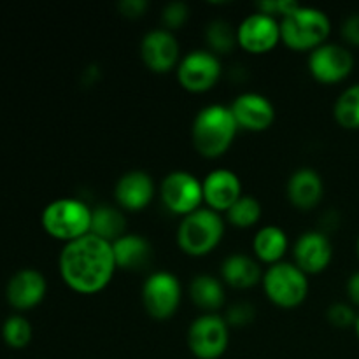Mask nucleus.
<instances>
[{
  "mask_svg": "<svg viewBox=\"0 0 359 359\" xmlns=\"http://www.w3.org/2000/svg\"><path fill=\"white\" fill-rule=\"evenodd\" d=\"M116 270L112 244L93 233L67 242L60 255L63 283L81 294H95L104 290Z\"/></svg>",
  "mask_w": 359,
  "mask_h": 359,
  "instance_id": "f257e3e1",
  "label": "nucleus"
},
{
  "mask_svg": "<svg viewBox=\"0 0 359 359\" xmlns=\"http://www.w3.org/2000/svg\"><path fill=\"white\" fill-rule=\"evenodd\" d=\"M238 126L230 107L219 104L200 109L193 119V146L202 156L217 158L231 146Z\"/></svg>",
  "mask_w": 359,
  "mask_h": 359,
  "instance_id": "f03ea898",
  "label": "nucleus"
},
{
  "mask_svg": "<svg viewBox=\"0 0 359 359\" xmlns=\"http://www.w3.org/2000/svg\"><path fill=\"white\" fill-rule=\"evenodd\" d=\"M280 41L297 51H314L328 39L332 23L325 11L298 6L280 18Z\"/></svg>",
  "mask_w": 359,
  "mask_h": 359,
  "instance_id": "7ed1b4c3",
  "label": "nucleus"
},
{
  "mask_svg": "<svg viewBox=\"0 0 359 359\" xmlns=\"http://www.w3.org/2000/svg\"><path fill=\"white\" fill-rule=\"evenodd\" d=\"M91 214L93 209L83 200L58 198L42 210V228L51 237L67 244L90 233Z\"/></svg>",
  "mask_w": 359,
  "mask_h": 359,
  "instance_id": "20e7f679",
  "label": "nucleus"
},
{
  "mask_svg": "<svg viewBox=\"0 0 359 359\" xmlns=\"http://www.w3.org/2000/svg\"><path fill=\"white\" fill-rule=\"evenodd\" d=\"M223 235V217L207 207L182 217L177 230V244L186 255L205 256L219 244Z\"/></svg>",
  "mask_w": 359,
  "mask_h": 359,
  "instance_id": "39448f33",
  "label": "nucleus"
},
{
  "mask_svg": "<svg viewBox=\"0 0 359 359\" xmlns=\"http://www.w3.org/2000/svg\"><path fill=\"white\" fill-rule=\"evenodd\" d=\"M263 290L270 302L283 309H293L304 304L309 294L307 273L294 263L279 262L270 265L263 276Z\"/></svg>",
  "mask_w": 359,
  "mask_h": 359,
  "instance_id": "423d86ee",
  "label": "nucleus"
},
{
  "mask_svg": "<svg viewBox=\"0 0 359 359\" xmlns=\"http://www.w3.org/2000/svg\"><path fill=\"white\" fill-rule=\"evenodd\" d=\"M230 340L228 323L217 314H203L188 328L189 351L198 359H217L224 354Z\"/></svg>",
  "mask_w": 359,
  "mask_h": 359,
  "instance_id": "0eeeda50",
  "label": "nucleus"
},
{
  "mask_svg": "<svg viewBox=\"0 0 359 359\" xmlns=\"http://www.w3.org/2000/svg\"><path fill=\"white\" fill-rule=\"evenodd\" d=\"M160 193L165 207L182 217L198 210L203 202L202 181L186 170L170 172L161 181Z\"/></svg>",
  "mask_w": 359,
  "mask_h": 359,
  "instance_id": "6e6552de",
  "label": "nucleus"
},
{
  "mask_svg": "<svg viewBox=\"0 0 359 359\" xmlns=\"http://www.w3.org/2000/svg\"><path fill=\"white\" fill-rule=\"evenodd\" d=\"M182 287L177 277L170 272H154L142 286V304L147 314L154 319H168L181 304Z\"/></svg>",
  "mask_w": 359,
  "mask_h": 359,
  "instance_id": "1a4fd4ad",
  "label": "nucleus"
},
{
  "mask_svg": "<svg viewBox=\"0 0 359 359\" xmlns=\"http://www.w3.org/2000/svg\"><path fill=\"white\" fill-rule=\"evenodd\" d=\"M221 77V62L212 51L196 49L188 53L177 65V79L184 90L202 93L210 90Z\"/></svg>",
  "mask_w": 359,
  "mask_h": 359,
  "instance_id": "9d476101",
  "label": "nucleus"
},
{
  "mask_svg": "<svg viewBox=\"0 0 359 359\" xmlns=\"http://www.w3.org/2000/svg\"><path fill=\"white\" fill-rule=\"evenodd\" d=\"M353 69L354 56L344 46L325 42L311 51V56H309V70L319 83H340L353 72Z\"/></svg>",
  "mask_w": 359,
  "mask_h": 359,
  "instance_id": "9b49d317",
  "label": "nucleus"
},
{
  "mask_svg": "<svg viewBox=\"0 0 359 359\" xmlns=\"http://www.w3.org/2000/svg\"><path fill=\"white\" fill-rule=\"evenodd\" d=\"M280 41V23L265 13L249 14L237 28V44L249 53H266Z\"/></svg>",
  "mask_w": 359,
  "mask_h": 359,
  "instance_id": "f8f14e48",
  "label": "nucleus"
},
{
  "mask_svg": "<svg viewBox=\"0 0 359 359\" xmlns=\"http://www.w3.org/2000/svg\"><path fill=\"white\" fill-rule=\"evenodd\" d=\"M179 42L167 28H156L144 35L140 42V56L147 69L163 74L179 65Z\"/></svg>",
  "mask_w": 359,
  "mask_h": 359,
  "instance_id": "ddd939ff",
  "label": "nucleus"
},
{
  "mask_svg": "<svg viewBox=\"0 0 359 359\" xmlns=\"http://www.w3.org/2000/svg\"><path fill=\"white\" fill-rule=\"evenodd\" d=\"M230 111L238 128L249 130V132H263L276 119V109L272 102L265 95L255 93V91L238 95L230 105Z\"/></svg>",
  "mask_w": 359,
  "mask_h": 359,
  "instance_id": "4468645a",
  "label": "nucleus"
},
{
  "mask_svg": "<svg viewBox=\"0 0 359 359\" xmlns=\"http://www.w3.org/2000/svg\"><path fill=\"white\" fill-rule=\"evenodd\" d=\"M294 265L305 273H319L332 263L333 245L321 231H305L294 244Z\"/></svg>",
  "mask_w": 359,
  "mask_h": 359,
  "instance_id": "2eb2a0df",
  "label": "nucleus"
},
{
  "mask_svg": "<svg viewBox=\"0 0 359 359\" xmlns=\"http://www.w3.org/2000/svg\"><path fill=\"white\" fill-rule=\"evenodd\" d=\"M203 202L216 212H226L242 196V182L235 172L217 168L202 181Z\"/></svg>",
  "mask_w": 359,
  "mask_h": 359,
  "instance_id": "dca6fc26",
  "label": "nucleus"
},
{
  "mask_svg": "<svg viewBox=\"0 0 359 359\" xmlns=\"http://www.w3.org/2000/svg\"><path fill=\"white\" fill-rule=\"evenodd\" d=\"M119 207L126 210H142L154 196V182L144 170H130L119 177L114 188Z\"/></svg>",
  "mask_w": 359,
  "mask_h": 359,
  "instance_id": "f3484780",
  "label": "nucleus"
},
{
  "mask_svg": "<svg viewBox=\"0 0 359 359\" xmlns=\"http://www.w3.org/2000/svg\"><path fill=\"white\" fill-rule=\"evenodd\" d=\"M46 279L37 270H21L7 286V300L18 311H28L42 302L46 294Z\"/></svg>",
  "mask_w": 359,
  "mask_h": 359,
  "instance_id": "a211bd4d",
  "label": "nucleus"
},
{
  "mask_svg": "<svg viewBox=\"0 0 359 359\" xmlns=\"http://www.w3.org/2000/svg\"><path fill=\"white\" fill-rule=\"evenodd\" d=\"M323 179L314 168H298L287 181V198L302 210L314 209L323 198Z\"/></svg>",
  "mask_w": 359,
  "mask_h": 359,
  "instance_id": "6ab92c4d",
  "label": "nucleus"
},
{
  "mask_svg": "<svg viewBox=\"0 0 359 359\" xmlns=\"http://www.w3.org/2000/svg\"><path fill=\"white\" fill-rule=\"evenodd\" d=\"M221 277L228 286L248 290L262 280V269H259V263L251 256L235 252L228 256L221 265Z\"/></svg>",
  "mask_w": 359,
  "mask_h": 359,
  "instance_id": "aec40b11",
  "label": "nucleus"
},
{
  "mask_svg": "<svg viewBox=\"0 0 359 359\" xmlns=\"http://www.w3.org/2000/svg\"><path fill=\"white\" fill-rule=\"evenodd\" d=\"M116 266L125 270H139L151 259V245L142 235L125 233L112 242Z\"/></svg>",
  "mask_w": 359,
  "mask_h": 359,
  "instance_id": "412c9836",
  "label": "nucleus"
},
{
  "mask_svg": "<svg viewBox=\"0 0 359 359\" xmlns=\"http://www.w3.org/2000/svg\"><path fill=\"white\" fill-rule=\"evenodd\" d=\"M252 249L259 262L276 265L287 251V235L284 233L283 228L266 224V226L259 228L258 233L255 235Z\"/></svg>",
  "mask_w": 359,
  "mask_h": 359,
  "instance_id": "4be33fe9",
  "label": "nucleus"
},
{
  "mask_svg": "<svg viewBox=\"0 0 359 359\" xmlns=\"http://www.w3.org/2000/svg\"><path fill=\"white\" fill-rule=\"evenodd\" d=\"M126 217L119 209L111 205H98L91 214V230L90 233L104 238L107 242H116L125 235Z\"/></svg>",
  "mask_w": 359,
  "mask_h": 359,
  "instance_id": "5701e85b",
  "label": "nucleus"
},
{
  "mask_svg": "<svg viewBox=\"0 0 359 359\" xmlns=\"http://www.w3.org/2000/svg\"><path fill=\"white\" fill-rule=\"evenodd\" d=\"M191 300L207 314H214L224 304V287L219 279L212 276H196L189 286Z\"/></svg>",
  "mask_w": 359,
  "mask_h": 359,
  "instance_id": "b1692460",
  "label": "nucleus"
},
{
  "mask_svg": "<svg viewBox=\"0 0 359 359\" xmlns=\"http://www.w3.org/2000/svg\"><path fill=\"white\" fill-rule=\"evenodd\" d=\"M337 123L347 130H359V83L342 91L333 107Z\"/></svg>",
  "mask_w": 359,
  "mask_h": 359,
  "instance_id": "393cba45",
  "label": "nucleus"
},
{
  "mask_svg": "<svg viewBox=\"0 0 359 359\" xmlns=\"http://www.w3.org/2000/svg\"><path fill=\"white\" fill-rule=\"evenodd\" d=\"M226 217L233 226L251 228L262 217V203L251 195H242L230 209L226 210Z\"/></svg>",
  "mask_w": 359,
  "mask_h": 359,
  "instance_id": "a878e982",
  "label": "nucleus"
},
{
  "mask_svg": "<svg viewBox=\"0 0 359 359\" xmlns=\"http://www.w3.org/2000/svg\"><path fill=\"white\" fill-rule=\"evenodd\" d=\"M205 39L212 53H230L237 46V30L224 20H214L207 25Z\"/></svg>",
  "mask_w": 359,
  "mask_h": 359,
  "instance_id": "bb28decb",
  "label": "nucleus"
},
{
  "mask_svg": "<svg viewBox=\"0 0 359 359\" xmlns=\"http://www.w3.org/2000/svg\"><path fill=\"white\" fill-rule=\"evenodd\" d=\"M4 340L14 349H23L32 340V326L21 316H13L4 325Z\"/></svg>",
  "mask_w": 359,
  "mask_h": 359,
  "instance_id": "cd10ccee",
  "label": "nucleus"
},
{
  "mask_svg": "<svg viewBox=\"0 0 359 359\" xmlns=\"http://www.w3.org/2000/svg\"><path fill=\"white\" fill-rule=\"evenodd\" d=\"M188 6L184 2H170L163 7L161 11V21H163L165 28L167 30H174L184 25V21L188 20Z\"/></svg>",
  "mask_w": 359,
  "mask_h": 359,
  "instance_id": "c85d7f7f",
  "label": "nucleus"
},
{
  "mask_svg": "<svg viewBox=\"0 0 359 359\" xmlns=\"http://www.w3.org/2000/svg\"><path fill=\"white\" fill-rule=\"evenodd\" d=\"M358 312H354V309L351 305L342 304H332L328 309V321L332 323L337 328H349V326L356 325Z\"/></svg>",
  "mask_w": 359,
  "mask_h": 359,
  "instance_id": "c756f323",
  "label": "nucleus"
},
{
  "mask_svg": "<svg viewBox=\"0 0 359 359\" xmlns=\"http://www.w3.org/2000/svg\"><path fill=\"white\" fill-rule=\"evenodd\" d=\"M255 319V307L248 302H238V304L231 305L230 311L226 314L228 326H248Z\"/></svg>",
  "mask_w": 359,
  "mask_h": 359,
  "instance_id": "7c9ffc66",
  "label": "nucleus"
},
{
  "mask_svg": "<svg viewBox=\"0 0 359 359\" xmlns=\"http://www.w3.org/2000/svg\"><path fill=\"white\" fill-rule=\"evenodd\" d=\"M342 35L353 46H359V13L351 14L342 25Z\"/></svg>",
  "mask_w": 359,
  "mask_h": 359,
  "instance_id": "2f4dec72",
  "label": "nucleus"
},
{
  "mask_svg": "<svg viewBox=\"0 0 359 359\" xmlns=\"http://www.w3.org/2000/svg\"><path fill=\"white\" fill-rule=\"evenodd\" d=\"M146 9V0H123V2H119V11L126 18H140Z\"/></svg>",
  "mask_w": 359,
  "mask_h": 359,
  "instance_id": "473e14b6",
  "label": "nucleus"
},
{
  "mask_svg": "<svg viewBox=\"0 0 359 359\" xmlns=\"http://www.w3.org/2000/svg\"><path fill=\"white\" fill-rule=\"evenodd\" d=\"M347 294H349L351 302L359 307V272L353 273L347 280Z\"/></svg>",
  "mask_w": 359,
  "mask_h": 359,
  "instance_id": "72a5a7b5",
  "label": "nucleus"
},
{
  "mask_svg": "<svg viewBox=\"0 0 359 359\" xmlns=\"http://www.w3.org/2000/svg\"><path fill=\"white\" fill-rule=\"evenodd\" d=\"M354 328H356V333H358V339H359V312H358V318H356V325H354Z\"/></svg>",
  "mask_w": 359,
  "mask_h": 359,
  "instance_id": "f704fd0d",
  "label": "nucleus"
},
{
  "mask_svg": "<svg viewBox=\"0 0 359 359\" xmlns=\"http://www.w3.org/2000/svg\"><path fill=\"white\" fill-rule=\"evenodd\" d=\"M356 252H358V258H359V237H358V242H356Z\"/></svg>",
  "mask_w": 359,
  "mask_h": 359,
  "instance_id": "c9c22d12",
  "label": "nucleus"
}]
</instances>
